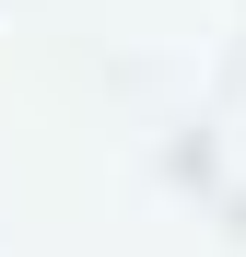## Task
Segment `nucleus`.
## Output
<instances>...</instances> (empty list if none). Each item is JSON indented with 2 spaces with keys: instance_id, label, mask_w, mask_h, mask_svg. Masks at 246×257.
<instances>
[]
</instances>
